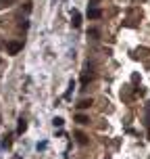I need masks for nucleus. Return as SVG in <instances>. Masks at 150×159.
I'll return each mask as SVG.
<instances>
[{"instance_id":"9","label":"nucleus","mask_w":150,"mask_h":159,"mask_svg":"<svg viewBox=\"0 0 150 159\" xmlns=\"http://www.w3.org/2000/svg\"><path fill=\"white\" fill-rule=\"evenodd\" d=\"M52 124H54V128H61V126H63V119H61V117H54V119H52Z\"/></svg>"},{"instance_id":"6","label":"nucleus","mask_w":150,"mask_h":159,"mask_svg":"<svg viewBox=\"0 0 150 159\" xmlns=\"http://www.w3.org/2000/svg\"><path fill=\"white\" fill-rule=\"evenodd\" d=\"M75 138H77L79 144H88V136L84 134V132H77V134H75Z\"/></svg>"},{"instance_id":"13","label":"nucleus","mask_w":150,"mask_h":159,"mask_svg":"<svg viewBox=\"0 0 150 159\" xmlns=\"http://www.w3.org/2000/svg\"><path fill=\"white\" fill-rule=\"evenodd\" d=\"M146 119H148V126H150V109H148V115H146Z\"/></svg>"},{"instance_id":"5","label":"nucleus","mask_w":150,"mask_h":159,"mask_svg":"<svg viewBox=\"0 0 150 159\" xmlns=\"http://www.w3.org/2000/svg\"><path fill=\"white\" fill-rule=\"evenodd\" d=\"M25 130H27V121L21 117V119H19V126H17V134H23Z\"/></svg>"},{"instance_id":"4","label":"nucleus","mask_w":150,"mask_h":159,"mask_svg":"<svg viewBox=\"0 0 150 159\" xmlns=\"http://www.w3.org/2000/svg\"><path fill=\"white\" fill-rule=\"evenodd\" d=\"M75 121H77V124H81V126H86V124H90V117H88V115H84V113H77V115H75Z\"/></svg>"},{"instance_id":"2","label":"nucleus","mask_w":150,"mask_h":159,"mask_svg":"<svg viewBox=\"0 0 150 159\" xmlns=\"http://www.w3.org/2000/svg\"><path fill=\"white\" fill-rule=\"evenodd\" d=\"M88 17H90V19H100V17H102V11H100V8H90V11H88Z\"/></svg>"},{"instance_id":"10","label":"nucleus","mask_w":150,"mask_h":159,"mask_svg":"<svg viewBox=\"0 0 150 159\" xmlns=\"http://www.w3.org/2000/svg\"><path fill=\"white\" fill-rule=\"evenodd\" d=\"M27 25H29L27 21H21V23H19V27H21V30H27Z\"/></svg>"},{"instance_id":"11","label":"nucleus","mask_w":150,"mask_h":159,"mask_svg":"<svg viewBox=\"0 0 150 159\" xmlns=\"http://www.w3.org/2000/svg\"><path fill=\"white\" fill-rule=\"evenodd\" d=\"M6 2H13V0H0V7H4Z\"/></svg>"},{"instance_id":"7","label":"nucleus","mask_w":150,"mask_h":159,"mask_svg":"<svg viewBox=\"0 0 150 159\" xmlns=\"http://www.w3.org/2000/svg\"><path fill=\"white\" fill-rule=\"evenodd\" d=\"M88 38H92V40H98V38H100V32L92 27V30H88Z\"/></svg>"},{"instance_id":"12","label":"nucleus","mask_w":150,"mask_h":159,"mask_svg":"<svg viewBox=\"0 0 150 159\" xmlns=\"http://www.w3.org/2000/svg\"><path fill=\"white\" fill-rule=\"evenodd\" d=\"M98 2H100V0H90V4H92V7H94V4H98Z\"/></svg>"},{"instance_id":"8","label":"nucleus","mask_w":150,"mask_h":159,"mask_svg":"<svg viewBox=\"0 0 150 159\" xmlns=\"http://www.w3.org/2000/svg\"><path fill=\"white\" fill-rule=\"evenodd\" d=\"M81 25V17H79V13H73V27H79Z\"/></svg>"},{"instance_id":"1","label":"nucleus","mask_w":150,"mask_h":159,"mask_svg":"<svg viewBox=\"0 0 150 159\" xmlns=\"http://www.w3.org/2000/svg\"><path fill=\"white\" fill-rule=\"evenodd\" d=\"M21 48H23V44L13 40V42H8V44H6V52H8V55H17V52H19Z\"/></svg>"},{"instance_id":"3","label":"nucleus","mask_w":150,"mask_h":159,"mask_svg":"<svg viewBox=\"0 0 150 159\" xmlns=\"http://www.w3.org/2000/svg\"><path fill=\"white\" fill-rule=\"evenodd\" d=\"M92 98H84V101H79L77 103V109H90V107H92Z\"/></svg>"}]
</instances>
